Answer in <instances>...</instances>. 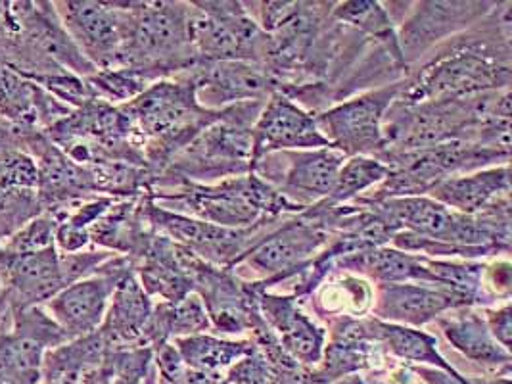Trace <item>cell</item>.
I'll list each match as a JSON object with an SVG mask.
<instances>
[{
	"label": "cell",
	"mask_w": 512,
	"mask_h": 384,
	"mask_svg": "<svg viewBox=\"0 0 512 384\" xmlns=\"http://www.w3.org/2000/svg\"><path fill=\"white\" fill-rule=\"evenodd\" d=\"M269 381L271 367L257 348L252 354L233 363L225 373L227 384H269Z\"/></svg>",
	"instance_id": "f546056e"
},
{
	"label": "cell",
	"mask_w": 512,
	"mask_h": 384,
	"mask_svg": "<svg viewBox=\"0 0 512 384\" xmlns=\"http://www.w3.org/2000/svg\"><path fill=\"white\" fill-rule=\"evenodd\" d=\"M10 319V308L4 300V294H2V287H0V325H4L6 321Z\"/></svg>",
	"instance_id": "836d02e7"
},
{
	"label": "cell",
	"mask_w": 512,
	"mask_h": 384,
	"mask_svg": "<svg viewBox=\"0 0 512 384\" xmlns=\"http://www.w3.org/2000/svg\"><path fill=\"white\" fill-rule=\"evenodd\" d=\"M177 75L192 83L198 104L206 110H223L240 102L267 100L275 93L269 75L254 62H206Z\"/></svg>",
	"instance_id": "9a60e30c"
},
{
	"label": "cell",
	"mask_w": 512,
	"mask_h": 384,
	"mask_svg": "<svg viewBox=\"0 0 512 384\" xmlns=\"http://www.w3.org/2000/svg\"><path fill=\"white\" fill-rule=\"evenodd\" d=\"M426 196L451 212L463 216L480 214L489 206L511 198V166L505 164L449 177Z\"/></svg>",
	"instance_id": "44dd1931"
},
{
	"label": "cell",
	"mask_w": 512,
	"mask_h": 384,
	"mask_svg": "<svg viewBox=\"0 0 512 384\" xmlns=\"http://www.w3.org/2000/svg\"><path fill=\"white\" fill-rule=\"evenodd\" d=\"M455 312L436 319L447 342L466 360L480 363L488 373L511 375V352L491 336L484 313L474 312L472 308H459Z\"/></svg>",
	"instance_id": "7402d4cb"
},
{
	"label": "cell",
	"mask_w": 512,
	"mask_h": 384,
	"mask_svg": "<svg viewBox=\"0 0 512 384\" xmlns=\"http://www.w3.org/2000/svg\"><path fill=\"white\" fill-rule=\"evenodd\" d=\"M246 288L256 302L257 312L279 338L280 346L292 360L305 367H317L325 352L326 331L317 327L300 310L290 294H273L259 281H246Z\"/></svg>",
	"instance_id": "2e32d148"
},
{
	"label": "cell",
	"mask_w": 512,
	"mask_h": 384,
	"mask_svg": "<svg viewBox=\"0 0 512 384\" xmlns=\"http://www.w3.org/2000/svg\"><path fill=\"white\" fill-rule=\"evenodd\" d=\"M484 317L488 323L489 333L491 336L505 348L511 352V336H512V321H511V304L505 302V306L497 308V310H484Z\"/></svg>",
	"instance_id": "1f68e13d"
},
{
	"label": "cell",
	"mask_w": 512,
	"mask_h": 384,
	"mask_svg": "<svg viewBox=\"0 0 512 384\" xmlns=\"http://www.w3.org/2000/svg\"><path fill=\"white\" fill-rule=\"evenodd\" d=\"M265 100L227 106L223 116L171 158L150 191H163L179 181L215 185L225 179L252 173L254 137L252 129Z\"/></svg>",
	"instance_id": "3957f363"
},
{
	"label": "cell",
	"mask_w": 512,
	"mask_h": 384,
	"mask_svg": "<svg viewBox=\"0 0 512 384\" xmlns=\"http://www.w3.org/2000/svg\"><path fill=\"white\" fill-rule=\"evenodd\" d=\"M140 285L150 298L177 302L192 294V283L177 256V244L163 235H154L135 265Z\"/></svg>",
	"instance_id": "603a6c76"
},
{
	"label": "cell",
	"mask_w": 512,
	"mask_h": 384,
	"mask_svg": "<svg viewBox=\"0 0 512 384\" xmlns=\"http://www.w3.org/2000/svg\"><path fill=\"white\" fill-rule=\"evenodd\" d=\"M346 160L348 158L332 146L284 150L261 156L254 162L252 173L290 202L309 208L332 192Z\"/></svg>",
	"instance_id": "30bf717a"
},
{
	"label": "cell",
	"mask_w": 512,
	"mask_h": 384,
	"mask_svg": "<svg viewBox=\"0 0 512 384\" xmlns=\"http://www.w3.org/2000/svg\"><path fill=\"white\" fill-rule=\"evenodd\" d=\"M144 214L158 235L185 246L200 260L225 269H234L256 242L277 229L286 219L261 221L244 229L221 227L160 208L148 198V194H144Z\"/></svg>",
	"instance_id": "52a82bcc"
},
{
	"label": "cell",
	"mask_w": 512,
	"mask_h": 384,
	"mask_svg": "<svg viewBox=\"0 0 512 384\" xmlns=\"http://www.w3.org/2000/svg\"><path fill=\"white\" fill-rule=\"evenodd\" d=\"M152 310L154 302L144 292L133 269L117 283L98 333L104 336L110 350L146 348L144 333Z\"/></svg>",
	"instance_id": "ffe728a7"
},
{
	"label": "cell",
	"mask_w": 512,
	"mask_h": 384,
	"mask_svg": "<svg viewBox=\"0 0 512 384\" xmlns=\"http://www.w3.org/2000/svg\"><path fill=\"white\" fill-rule=\"evenodd\" d=\"M511 81V2H505L411 66L397 100H461L511 89Z\"/></svg>",
	"instance_id": "6da1fadb"
},
{
	"label": "cell",
	"mask_w": 512,
	"mask_h": 384,
	"mask_svg": "<svg viewBox=\"0 0 512 384\" xmlns=\"http://www.w3.org/2000/svg\"><path fill=\"white\" fill-rule=\"evenodd\" d=\"M173 346L177 348L179 356L190 369H196L208 375H221V377H225L227 369L233 363L252 354L257 348L252 338L236 342V340H223L206 333L175 338Z\"/></svg>",
	"instance_id": "4316f807"
},
{
	"label": "cell",
	"mask_w": 512,
	"mask_h": 384,
	"mask_svg": "<svg viewBox=\"0 0 512 384\" xmlns=\"http://www.w3.org/2000/svg\"><path fill=\"white\" fill-rule=\"evenodd\" d=\"M484 290L491 302L511 298V264L509 260H497L484 269Z\"/></svg>",
	"instance_id": "4dcf8cb0"
},
{
	"label": "cell",
	"mask_w": 512,
	"mask_h": 384,
	"mask_svg": "<svg viewBox=\"0 0 512 384\" xmlns=\"http://www.w3.org/2000/svg\"><path fill=\"white\" fill-rule=\"evenodd\" d=\"M54 235H56V219L45 212V214L31 219L10 239L4 240L2 248L12 254L39 252V250L54 246Z\"/></svg>",
	"instance_id": "f1b7e54d"
},
{
	"label": "cell",
	"mask_w": 512,
	"mask_h": 384,
	"mask_svg": "<svg viewBox=\"0 0 512 384\" xmlns=\"http://www.w3.org/2000/svg\"><path fill=\"white\" fill-rule=\"evenodd\" d=\"M252 137L254 162L271 152L311 150L330 146L321 135L315 123V116L279 91H275L265 100L263 110L254 123Z\"/></svg>",
	"instance_id": "d6986e66"
},
{
	"label": "cell",
	"mask_w": 512,
	"mask_h": 384,
	"mask_svg": "<svg viewBox=\"0 0 512 384\" xmlns=\"http://www.w3.org/2000/svg\"><path fill=\"white\" fill-rule=\"evenodd\" d=\"M378 160L388 166V177L373 192L359 196L367 202L426 196L449 177L505 166L511 162V154L466 141H449L419 150L384 152Z\"/></svg>",
	"instance_id": "8992f818"
},
{
	"label": "cell",
	"mask_w": 512,
	"mask_h": 384,
	"mask_svg": "<svg viewBox=\"0 0 512 384\" xmlns=\"http://www.w3.org/2000/svg\"><path fill=\"white\" fill-rule=\"evenodd\" d=\"M405 87V79L353 96L315 116V123L328 144L346 158H380L386 152L382 121L388 108Z\"/></svg>",
	"instance_id": "ba28073f"
},
{
	"label": "cell",
	"mask_w": 512,
	"mask_h": 384,
	"mask_svg": "<svg viewBox=\"0 0 512 384\" xmlns=\"http://www.w3.org/2000/svg\"><path fill=\"white\" fill-rule=\"evenodd\" d=\"M119 106L135 127L152 177H158L175 154L225 112V108H202L192 83L181 75L160 79L137 98Z\"/></svg>",
	"instance_id": "7a4b0ae2"
},
{
	"label": "cell",
	"mask_w": 512,
	"mask_h": 384,
	"mask_svg": "<svg viewBox=\"0 0 512 384\" xmlns=\"http://www.w3.org/2000/svg\"><path fill=\"white\" fill-rule=\"evenodd\" d=\"M369 319V331L374 342L382 346V350L405 365H426L434 369H442L445 373H459L451 361L445 360L438 348V338L428 335L420 329L403 327L394 323H384L374 317Z\"/></svg>",
	"instance_id": "cb8c5ba5"
},
{
	"label": "cell",
	"mask_w": 512,
	"mask_h": 384,
	"mask_svg": "<svg viewBox=\"0 0 512 384\" xmlns=\"http://www.w3.org/2000/svg\"><path fill=\"white\" fill-rule=\"evenodd\" d=\"M388 177V166L376 158L367 156H353L344 162L340 168L336 185L325 200L317 202L323 208H334L353 202L355 198L363 196L365 191L378 187Z\"/></svg>",
	"instance_id": "83f0119b"
},
{
	"label": "cell",
	"mask_w": 512,
	"mask_h": 384,
	"mask_svg": "<svg viewBox=\"0 0 512 384\" xmlns=\"http://www.w3.org/2000/svg\"><path fill=\"white\" fill-rule=\"evenodd\" d=\"M133 269L135 262L129 256L116 254L106 264L100 265L93 275L62 288L52 300H48L45 310L70 336V340L93 335L104 321L117 283Z\"/></svg>",
	"instance_id": "7c38bea8"
},
{
	"label": "cell",
	"mask_w": 512,
	"mask_h": 384,
	"mask_svg": "<svg viewBox=\"0 0 512 384\" xmlns=\"http://www.w3.org/2000/svg\"><path fill=\"white\" fill-rule=\"evenodd\" d=\"M211 329L210 317L204 308V302L198 294H188L177 302H158L154 304L152 317L148 321L144 342L150 348H156L173 338L202 335Z\"/></svg>",
	"instance_id": "d4e9b609"
},
{
	"label": "cell",
	"mask_w": 512,
	"mask_h": 384,
	"mask_svg": "<svg viewBox=\"0 0 512 384\" xmlns=\"http://www.w3.org/2000/svg\"><path fill=\"white\" fill-rule=\"evenodd\" d=\"M146 194L156 206L169 212L233 229L298 216L305 210L284 198L254 173L225 179L215 185L179 181L169 189L148 191Z\"/></svg>",
	"instance_id": "277c9868"
},
{
	"label": "cell",
	"mask_w": 512,
	"mask_h": 384,
	"mask_svg": "<svg viewBox=\"0 0 512 384\" xmlns=\"http://www.w3.org/2000/svg\"><path fill=\"white\" fill-rule=\"evenodd\" d=\"M328 242L330 233L325 227L302 212L286 217L277 229L256 242L236 267H252L261 275V287L269 290L300 277Z\"/></svg>",
	"instance_id": "9c48e42d"
},
{
	"label": "cell",
	"mask_w": 512,
	"mask_h": 384,
	"mask_svg": "<svg viewBox=\"0 0 512 384\" xmlns=\"http://www.w3.org/2000/svg\"><path fill=\"white\" fill-rule=\"evenodd\" d=\"M420 384H422V383H420Z\"/></svg>",
	"instance_id": "d590c367"
},
{
	"label": "cell",
	"mask_w": 512,
	"mask_h": 384,
	"mask_svg": "<svg viewBox=\"0 0 512 384\" xmlns=\"http://www.w3.org/2000/svg\"><path fill=\"white\" fill-rule=\"evenodd\" d=\"M411 369L422 384H472L470 377H466L463 373L451 375L442 369H434V367H426V365H411Z\"/></svg>",
	"instance_id": "d6a6232c"
},
{
	"label": "cell",
	"mask_w": 512,
	"mask_h": 384,
	"mask_svg": "<svg viewBox=\"0 0 512 384\" xmlns=\"http://www.w3.org/2000/svg\"><path fill=\"white\" fill-rule=\"evenodd\" d=\"M56 14L73 43L96 70H116L125 35L123 2L64 0Z\"/></svg>",
	"instance_id": "4fadbf2b"
},
{
	"label": "cell",
	"mask_w": 512,
	"mask_h": 384,
	"mask_svg": "<svg viewBox=\"0 0 512 384\" xmlns=\"http://www.w3.org/2000/svg\"><path fill=\"white\" fill-rule=\"evenodd\" d=\"M476 302L465 294L424 283H386L374 287L371 317L403 327L419 329L440 319L443 313L472 308Z\"/></svg>",
	"instance_id": "ac0fdd59"
},
{
	"label": "cell",
	"mask_w": 512,
	"mask_h": 384,
	"mask_svg": "<svg viewBox=\"0 0 512 384\" xmlns=\"http://www.w3.org/2000/svg\"><path fill=\"white\" fill-rule=\"evenodd\" d=\"M330 16L334 22L348 25L353 31L378 43L390 54V58L403 72L409 73V68L401 56L399 43H397L396 24L392 22V16L388 14V8H384V4L373 2V0L334 2Z\"/></svg>",
	"instance_id": "484cf974"
},
{
	"label": "cell",
	"mask_w": 512,
	"mask_h": 384,
	"mask_svg": "<svg viewBox=\"0 0 512 384\" xmlns=\"http://www.w3.org/2000/svg\"><path fill=\"white\" fill-rule=\"evenodd\" d=\"M332 384H363V381H361V375H350V377H344Z\"/></svg>",
	"instance_id": "e575fe53"
},
{
	"label": "cell",
	"mask_w": 512,
	"mask_h": 384,
	"mask_svg": "<svg viewBox=\"0 0 512 384\" xmlns=\"http://www.w3.org/2000/svg\"><path fill=\"white\" fill-rule=\"evenodd\" d=\"M125 35L119 66L152 81L196 66L188 43V2H123Z\"/></svg>",
	"instance_id": "5b68a950"
},
{
	"label": "cell",
	"mask_w": 512,
	"mask_h": 384,
	"mask_svg": "<svg viewBox=\"0 0 512 384\" xmlns=\"http://www.w3.org/2000/svg\"><path fill=\"white\" fill-rule=\"evenodd\" d=\"M0 287L10 312L45 306L66 288L60 252L50 246L39 252L12 254L0 244Z\"/></svg>",
	"instance_id": "e0dca14e"
},
{
	"label": "cell",
	"mask_w": 512,
	"mask_h": 384,
	"mask_svg": "<svg viewBox=\"0 0 512 384\" xmlns=\"http://www.w3.org/2000/svg\"><path fill=\"white\" fill-rule=\"evenodd\" d=\"M70 342L45 306L10 313L0 325V384H43L48 350Z\"/></svg>",
	"instance_id": "8fae6325"
},
{
	"label": "cell",
	"mask_w": 512,
	"mask_h": 384,
	"mask_svg": "<svg viewBox=\"0 0 512 384\" xmlns=\"http://www.w3.org/2000/svg\"><path fill=\"white\" fill-rule=\"evenodd\" d=\"M497 2H417L397 29V43L407 68L430 50L484 20Z\"/></svg>",
	"instance_id": "5bb4252c"
}]
</instances>
